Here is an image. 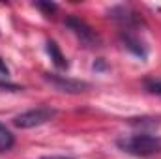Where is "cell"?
<instances>
[{"label": "cell", "mask_w": 161, "mask_h": 159, "mask_svg": "<svg viewBox=\"0 0 161 159\" xmlns=\"http://www.w3.org/2000/svg\"><path fill=\"white\" fill-rule=\"evenodd\" d=\"M43 79L51 86H54L58 92H66V94H80V92H86L90 88L88 82H84V80L69 79L64 75H56V73H43Z\"/></svg>", "instance_id": "obj_4"}, {"label": "cell", "mask_w": 161, "mask_h": 159, "mask_svg": "<svg viewBox=\"0 0 161 159\" xmlns=\"http://www.w3.org/2000/svg\"><path fill=\"white\" fill-rule=\"evenodd\" d=\"M0 75H2V77H8V75H9V68L6 66V62H4L2 56H0Z\"/></svg>", "instance_id": "obj_11"}, {"label": "cell", "mask_w": 161, "mask_h": 159, "mask_svg": "<svg viewBox=\"0 0 161 159\" xmlns=\"http://www.w3.org/2000/svg\"><path fill=\"white\" fill-rule=\"evenodd\" d=\"M34 6H36L38 9H41L47 17H51V15L58 9V6H56L54 2H34Z\"/></svg>", "instance_id": "obj_10"}, {"label": "cell", "mask_w": 161, "mask_h": 159, "mask_svg": "<svg viewBox=\"0 0 161 159\" xmlns=\"http://www.w3.org/2000/svg\"><path fill=\"white\" fill-rule=\"evenodd\" d=\"M41 159H71V157H64V156H43Z\"/></svg>", "instance_id": "obj_12"}, {"label": "cell", "mask_w": 161, "mask_h": 159, "mask_svg": "<svg viewBox=\"0 0 161 159\" xmlns=\"http://www.w3.org/2000/svg\"><path fill=\"white\" fill-rule=\"evenodd\" d=\"M116 146L122 152L131 154L135 157H150V156H156L161 152V137L141 131L135 135L120 137L116 140Z\"/></svg>", "instance_id": "obj_1"}, {"label": "cell", "mask_w": 161, "mask_h": 159, "mask_svg": "<svg viewBox=\"0 0 161 159\" xmlns=\"http://www.w3.org/2000/svg\"><path fill=\"white\" fill-rule=\"evenodd\" d=\"M45 49H47V54L51 56V60H53V64H54L56 68H60V69H68V68H69V62H68V58L62 54V51H60V47L56 45V41L47 40Z\"/></svg>", "instance_id": "obj_6"}, {"label": "cell", "mask_w": 161, "mask_h": 159, "mask_svg": "<svg viewBox=\"0 0 161 159\" xmlns=\"http://www.w3.org/2000/svg\"><path fill=\"white\" fill-rule=\"evenodd\" d=\"M56 114H58L56 109L47 107V105H40V107L28 109V111L17 114L13 118V125L19 127V129H32V127H38V125H43V123L51 122Z\"/></svg>", "instance_id": "obj_2"}, {"label": "cell", "mask_w": 161, "mask_h": 159, "mask_svg": "<svg viewBox=\"0 0 161 159\" xmlns=\"http://www.w3.org/2000/svg\"><path fill=\"white\" fill-rule=\"evenodd\" d=\"M120 40H122V43H124V47H125L129 52H133L135 56H139L141 60H144V58L148 56V49H146L144 41L141 40L131 28H124V30H122Z\"/></svg>", "instance_id": "obj_5"}, {"label": "cell", "mask_w": 161, "mask_h": 159, "mask_svg": "<svg viewBox=\"0 0 161 159\" xmlns=\"http://www.w3.org/2000/svg\"><path fill=\"white\" fill-rule=\"evenodd\" d=\"M64 25L77 36V40L84 47H97L99 45V36L96 34V30L86 21H82L80 17H77V15H68L64 19Z\"/></svg>", "instance_id": "obj_3"}, {"label": "cell", "mask_w": 161, "mask_h": 159, "mask_svg": "<svg viewBox=\"0 0 161 159\" xmlns=\"http://www.w3.org/2000/svg\"><path fill=\"white\" fill-rule=\"evenodd\" d=\"M144 90L148 94H156L161 96V77H152V79L144 80Z\"/></svg>", "instance_id": "obj_9"}, {"label": "cell", "mask_w": 161, "mask_h": 159, "mask_svg": "<svg viewBox=\"0 0 161 159\" xmlns=\"http://www.w3.org/2000/svg\"><path fill=\"white\" fill-rule=\"evenodd\" d=\"M109 17L114 19V21H120V23H125V28H131V23L135 21V13L125 8V6H116L109 11Z\"/></svg>", "instance_id": "obj_7"}, {"label": "cell", "mask_w": 161, "mask_h": 159, "mask_svg": "<svg viewBox=\"0 0 161 159\" xmlns=\"http://www.w3.org/2000/svg\"><path fill=\"white\" fill-rule=\"evenodd\" d=\"M13 144H15V137H13V133H11L2 122H0V154L11 150Z\"/></svg>", "instance_id": "obj_8"}]
</instances>
